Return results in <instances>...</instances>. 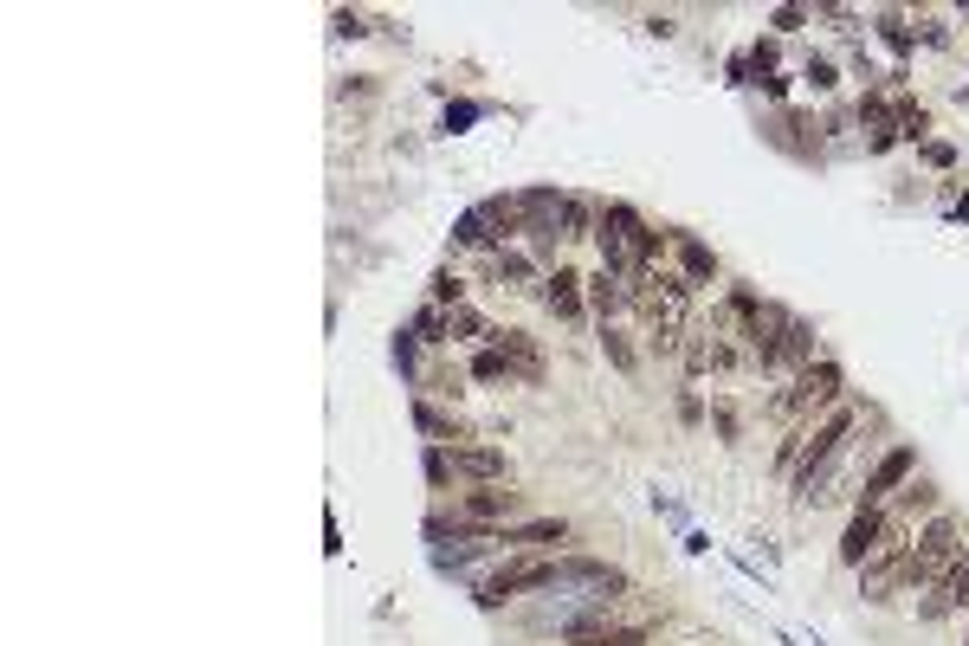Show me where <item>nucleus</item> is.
<instances>
[{
  "instance_id": "nucleus-1",
  "label": "nucleus",
  "mask_w": 969,
  "mask_h": 646,
  "mask_svg": "<svg viewBox=\"0 0 969 646\" xmlns=\"http://www.w3.org/2000/svg\"><path fill=\"white\" fill-rule=\"evenodd\" d=\"M957 550H963V524L957 517H931L918 543H911V563H905V588H925L944 575V563H957Z\"/></svg>"
},
{
  "instance_id": "nucleus-2",
  "label": "nucleus",
  "mask_w": 969,
  "mask_h": 646,
  "mask_svg": "<svg viewBox=\"0 0 969 646\" xmlns=\"http://www.w3.org/2000/svg\"><path fill=\"white\" fill-rule=\"evenodd\" d=\"M511 227H523V207L498 194V201H479V207H466L452 221V246H491V239H504Z\"/></svg>"
},
{
  "instance_id": "nucleus-3",
  "label": "nucleus",
  "mask_w": 969,
  "mask_h": 646,
  "mask_svg": "<svg viewBox=\"0 0 969 646\" xmlns=\"http://www.w3.org/2000/svg\"><path fill=\"white\" fill-rule=\"evenodd\" d=\"M847 433H854V408H834L815 433H802V465H795V485H802V492H815V472L834 465V453H840Z\"/></svg>"
},
{
  "instance_id": "nucleus-4",
  "label": "nucleus",
  "mask_w": 969,
  "mask_h": 646,
  "mask_svg": "<svg viewBox=\"0 0 969 646\" xmlns=\"http://www.w3.org/2000/svg\"><path fill=\"white\" fill-rule=\"evenodd\" d=\"M840 401V362H808L795 388L783 394V414H815V408H834Z\"/></svg>"
},
{
  "instance_id": "nucleus-5",
  "label": "nucleus",
  "mask_w": 969,
  "mask_h": 646,
  "mask_svg": "<svg viewBox=\"0 0 969 646\" xmlns=\"http://www.w3.org/2000/svg\"><path fill=\"white\" fill-rule=\"evenodd\" d=\"M518 588H557V563H511L479 582V608H504Z\"/></svg>"
},
{
  "instance_id": "nucleus-6",
  "label": "nucleus",
  "mask_w": 969,
  "mask_h": 646,
  "mask_svg": "<svg viewBox=\"0 0 969 646\" xmlns=\"http://www.w3.org/2000/svg\"><path fill=\"white\" fill-rule=\"evenodd\" d=\"M911 472H918V453H911V447H892V453L866 472V492H859V504H866V511H879V504H886V498L911 479Z\"/></svg>"
},
{
  "instance_id": "nucleus-7",
  "label": "nucleus",
  "mask_w": 969,
  "mask_h": 646,
  "mask_svg": "<svg viewBox=\"0 0 969 646\" xmlns=\"http://www.w3.org/2000/svg\"><path fill=\"white\" fill-rule=\"evenodd\" d=\"M886 524H892L886 511H866V504H859L854 524H847V536H840V563H854V570H859V563H873L879 543H886Z\"/></svg>"
},
{
  "instance_id": "nucleus-8",
  "label": "nucleus",
  "mask_w": 969,
  "mask_h": 646,
  "mask_svg": "<svg viewBox=\"0 0 969 646\" xmlns=\"http://www.w3.org/2000/svg\"><path fill=\"white\" fill-rule=\"evenodd\" d=\"M447 459L459 479H479V485H504L511 479V459L498 453V447H452Z\"/></svg>"
},
{
  "instance_id": "nucleus-9",
  "label": "nucleus",
  "mask_w": 969,
  "mask_h": 646,
  "mask_svg": "<svg viewBox=\"0 0 969 646\" xmlns=\"http://www.w3.org/2000/svg\"><path fill=\"white\" fill-rule=\"evenodd\" d=\"M518 504H523L518 492H504V485H484V492H472L466 504H459V524H472V531H479V524H491V517H511Z\"/></svg>"
},
{
  "instance_id": "nucleus-10",
  "label": "nucleus",
  "mask_w": 969,
  "mask_h": 646,
  "mask_svg": "<svg viewBox=\"0 0 969 646\" xmlns=\"http://www.w3.org/2000/svg\"><path fill=\"white\" fill-rule=\"evenodd\" d=\"M491 349H504V362H511V376H543V356H537V342L523 337V330H491Z\"/></svg>"
},
{
  "instance_id": "nucleus-11",
  "label": "nucleus",
  "mask_w": 969,
  "mask_h": 646,
  "mask_svg": "<svg viewBox=\"0 0 969 646\" xmlns=\"http://www.w3.org/2000/svg\"><path fill=\"white\" fill-rule=\"evenodd\" d=\"M950 608H969V563H957V570L944 575V582H937V595L918 614H925V621H937V614H950Z\"/></svg>"
},
{
  "instance_id": "nucleus-12",
  "label": "nucleus",
  "mask_w": 969,
  "mask_h": 646,
  "mask_svg": "<svg viewBox=\"0 0 969 646\" xmlns=\"http://www.w3.org/2000/svg\"><path fill=\"white\" fill-rule=\"evenodd\" d=\"M414 427H420L427 440H440V447H459V440H466V427H459L452 414H440L434 401H414Z\"/></svg>"
},
{
  "instance_id": "nucleus-13",
  "label": "nucleus",
  "mask_w": 969,
  "mask_h": 646,
  "mask_svg": "<svg viewBox=\"0 0 969 646\" xmlns=\"http://www.w3.org/2000/svg\"><path fill=\"white\" fill-rule=\"evenodd\" d=\"M808 356H815V330H808V324L795 317V324H788V337H783V349H776V362H769V369H808Z\"/></svg>"
},
{
  "instance_id": "nucleus-14",
  "label": "nucleus",
  "mask_w": 969,
  "mask_h": 646,
  "mask_svg": "<svg viewBox=\"0 0 969 646\" xmlns=\"http://www.w3.org/2000/svg\"><path fill=\"white\" fill-rule=\"evenodd\" d=\"M672 246H679V266H685V278H692V285H711V278H717V259H711V246L685 239V233H672Z\"/></svg>"
},
{
  "instance_id": "nucleus-15",
  "label": "nucleus",
  "mask_w": 969,
  "mask_h": 646,
  "mask_svg": "<svg viewBox=\"0 0 969 646\" xmlns=\"http://www.w3.org/2000/svg\"><path fill=\"white\" fill-rule=\"evenodd\" d=\"M859 123H866V143H873V150H892V136H898V116L886 111L879 98H866V104H859Z\"/></svg>"
},
{
  "instance_id": "nucleus-16",
  "label": "nucleus",
  "mask_w": 969,
  "mask_h": 646,
  "mask_svg": "<svg viewBox=\"0 0 969 646\" xmlns=\"http://www.w3.org/2000/svg\"><path fill=\"white\" fill-rule=\"evenodd\" d=\"M575 285H582L575 271H557V278L543 285V298H550V310H557V317H582V291H575Z\"/></svg>"
},
{
  "instance_id": "nucleus-17",
  "label": "nucleus",
  "mask_w": 969,
  "mask_h": 646,
  "mask_svg": "<svg viewBox=\"0 0 969 646\" xmlns=\"http://www.w3.org/2000/svg\"><path fill=\"white\" fill-rule=\"evenodd\" d=\"M589 298H595L601 324H608V317L621 310V298H628V291H621V278H614V271H601V278H589Z\"/></svg>"
},
{
  "instance_id": "nucleus-18",
  "label": "nucleus",
  "mask_w": 969,
  "mask_h": 646,
  "mask_svg": "<svg viewBox=\"0 0 969 646\" xmlns=\"http://www.w3.org/2000/svg\"><path fill=\"white\" fill-rule=\"evenodd\" d=\"M562 536H569L562 524H518V531H498V543H530L537 550V543H562Z\"/></svg>"
},
{
  "instance_id": "nucleus-19",
  "label": "nucleus",
  "mask_w": 969,
  "mask_h": 646,
  "mask_svg": "<svg viewBox=\"0 0 969 646\" xmlns=\"http://www.w3.org/2000/svg\"><path fill=\"white\" fill-rule=\"evenodd\" d=\"M557 227H562V239H589V201H569V194H562Z\"/></svg>"
},
{
  "instance_id": "nucleus-20",
  "label": "nucleus",
  "mask_w": 969,
  "mask_h": 646,
  "mask_svg": "<svg viewBox=\"0 0 969 646\" xmlns=\"http://www.w3.org/2000/svg\"><path fill=\"white\" fill-rule=\"evenodd\" d=\"M472 376H479V381H511V362H504V349H479V356H472Z\"/></svg>"
},
{
  "instance_id": "nucleus-21",
  "label": "nucleus",
  "mask_w": 969,
  "mask_h": 646,
  "mask_svg": "<svg viewBox=\"0 0 969 646\" xmlns=\"http://www.w3.org/2000/svg\"><path fill=\"white\" fill-rule=\"evenodd\" d=\"M898 136H911V143H918V136H925V130H931V116H925V111H918V104H911V98H898Z\"/></svg>"
},
{
  "instance_id": "nucleus-22",
  "label": "nucleus",
  "mask_w": 969,
  "mask_h": 646,
  "mask_svg": "<svg viewBox=\"0 0 969 646\" xmlns=\"http://www.w3.org/2000/svg\"><path fill=\"white\" fill-rule=\"evenodd\" d=\"M414 337L447 342V310H420V317H414Z\"/></svg>"
},
{
  "instance_id": "nucleus-23",
  "label": "nucleus",
  "mask_w": 969,
  "mask_h": 646,
  "mask_svg": "<svg viewBox=\"0 0 969 646\" xmlns=\"http://www.w3.org/2000/svg\"><path fill=\"white\" fill-rule=\"evenodd\" d=\"M931 504H937V485H925V479H918V485L905 492V511H898V524H905L911 511H931Z\"/></svg>"
},
{
  "instance_id": "nucleus-24",
  "label": "nucleus",
  "mask_w": 969,
  "mask_h": 646,
  "mask_svg": "<svg viewBox=\"0 0 969 646\" xmlns=\"http://www.w3.org/2000/svg\"><path fill=\"white\" fill-rule=\"evenodd\" d=\"M601 349H608L621 369H634V349H628V337H621V330H608V324H601Z\"/></svg>"
},
{
  "instance_id": "nucleus-25",
  "label": "nucleus",
  "mask_w": 969,
  "mask_h": 646,
  "mask_svg": "<svg viewBox=\"0 0 969 646\" xmlns=\"http://www.w3.org/2000/svg\"><path fill=\"white\" fill-rule=\"evenodd\" d=\"M434 298H440V305H452V310H459V278H447V271H440V278H434Z\"/></svg>"
},
{
  "instance_id": "nucleus-26",
  "label": "nucleus",
  "mask_w": 969,
  "mask_h": 646,
  "mask_svg": "<svg viewBox=\"0 0 969 646\" xmlns=\"http://www.w3.org/2000/svg\"><path fill=\"white\" fill-rule=\"evenodd\" d=\"M879 27H886V39H892L898 52H905V45H911V33H905V20H898V13H886V20H879Z\"/></svg>"
},
{
  "instance_id": "nucleus-27",
  "label": "nucleus",
  "mask_w": 969,
  "mask_h": 646,
  "mask_svg": "<svg viewBox=\"0 0 969 646\" xmlns=\"http://www.w3.org/2000/svg\"><path fill=\"white\" fill-rule=\"evenodd\" d=\"M479 111H484V104H452V111H447V130H452V123H472Z\"/></svg>"
}]
</instances>
